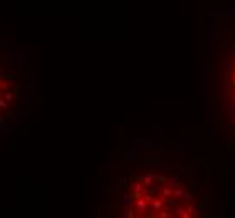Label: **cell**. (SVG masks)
<instances>
[{"label":"cell","instance_id":"1","mask_svg":"<svg viewBox=\"0 0 235 218\" xmlns=\"http://www.w3.org/2000/svg\"><path fill=\"white\" fill-rule=\"evenodd\" d=\"M148 201L145 200V198L141 196V198H138V200H134V208L138 211H148Z\"/></svg>","mask_w":235,"mask_h":218},{"label":"cell","instance_id":"2","mask_svg":"<svg viewBox=\"0 0 235 218\" xmlns=\"http://www.w3.org/2000/svg\"><path fill=\"white\" fill-rule=\"evenodd\" d=\"M151 206H153L154 211H160L165 208V201H163V198H154L153 201H151Z\"/></svg>","mask_w":235,"mask_h":218},{"label":"cell","instance_id":"3","mask_svg":"<svg viewBox=\"0 0 235 218\" xmlns=\"http://www.w3.org/2000/svg\"><path fill=\"white\" fill-rule=\"evenodd\" d=\"M165 184L171 186V188H176V186H180V178L178 176H170V178H166Z\"/></svg>","mask_w":235,"mask_h":218},{"label":"cell","instance_id":"4","mask_svg":"<svg viewBox=\"0 0 235 218\" xmlns=\"http://www.w3.org/2000/svg\"><path fill=\"white\" fill-rule=\"evenodd\" d=\"M17 79H19V77H17V75H10V79H5V81L2 82V84H0V89H2V91H5V89H8L10 87V86H12L13 84V81H17Z\"/></svg>","mask_w":235,"mask_h":218},{"label":"cell","instance_id":"5","mask_svg":"<svg viewBox=\"0 0 235 218\" xmlns=\"http://www.w3.org/2000/svg\"><path fill=\"white\" fill-rule=\"evenodd\" d=\"M223 146H225V150L227 151L232 153V151H234V139H232L230 136H227L225 139H223Z\"/></svg>","mask_w":235,"mask_h":218},{"label":"cell","instance_id":"6","mask_svg":"<svg viewBox=\"0 0 235 218\" xmlns=\"http://www.w3.org/2000/svg\"><path fill=\"white\" fill-rule=\"evenodd\" d=\"M141 181H143V184L149 186V184L153 183V173H146V175H143V176H141Z\"/></svg>","mask_w":235,"mask_h":218},{"label":"cell","instance_id":"7","mask_svg":"<svg viewBox=\"0 0 235 218\" xmlns=\"http://www.w3.org/2000/svg\"><path fill=\"white\" fill-rule=\"evenodd\" d=\"M173 215H176V217H183V218L190 217V213H188V211H185L183 208H178V206H175V213H173Z\"/></svg>","mask_w":235,"mask_h":218},{"label":"cell","instance_id":"8","mask_svg":"<svg viewBox=\"0 0 235 218\" xmlns=\"http://www.w3.org/2000/svg\"><path fill=\"white\" fill-rule=\"evenodd\" d=\"M161 195H163V198H168V196H173V190H171V186H165V188H161Z\"/></svg>","mask_w":235,"mask_h":218},{"label":"cell","instance_id":"9","mask_svg":"<svg viewBox=\"0 0 235 218\" xmlns=\"http://www.w3.org/2000/svg\"><path fill=\"white\" fill-rule=\"evenodd\" d=\"M123 205H124V206H133V198H131V195H124V196H123Z\"/></svg>","mask_w":235,"mask_h":218},{"label":"cell","instance_id":"10","mask_svg":"<svg viewBox=\"0 0 235 218\" xmlns=\"http://www.w3.org/2000/svg\"><path fill=\"white\" fill-rule=\"evenodd\" d=\"M183 195H185V190L181 188V184L180 186H176V190L173 191V196L175 198H183Z\"/></svg>","mask_w":235,"mask_h":218},{"label":"cell","instance_id":"11","mask_svg":"<svg viewBox=\"0 0 235 218\" xmlns=\"http://www.w3.org/2000/svg\"><path fill=\"white\" fill-rule=\"evenodd\" d=\"M24 57H25V54H24V52H19V57H17V69L24 67Z\"/></svg>","mask_w":235,"mask_h":218},{"label":"cell","instance_id":"12","mask_svg":"<svg viewBox=\"0 0 235 218\" xmlns=\"http://www.w3.org/2000/svg\"><path fill=\"white\" fill-rule=\"evenodd\" d=\"M158 215H160L161 218H170V217H173V213H171L170 210H166V208H165V210H160V213H158Z\"/></svg>","mask_w":235,"mask_h":218},{"label":"cell","instance_id":"13","mask_svg":"<svg viewBox=\"0 0 235 218\" xmlns=\"http://www.w3.org/2000/svg\"><path fill=\"white\" fill-rule=\"evenodd\" d=\"M198 211H200V208H196L195 205H190V206H188V213H190V215H193V217L198 215Z\"/></svg>","mask_w":235,"mask_h":218},{"label":"cell","instance_id":"14","mask_svg":"<svg viewBox=\"0 0 235 218\" xmlns=\"http://www.w3.org/2000/svg\"><path fill=\"white\" fill-rule=\"evenodd\" d=\"M153 180H156L158 183H165V181H166V176H165V175H156V173H153Z\"/></svg>","mask_w":235,"mask_h":218},{"label":"cell","instance_id":"15","mask_svg":"<svg viewBox=\"0 0 235 218\" xmlns=\"http://www.w3.org/2000/svg\"><path fill=\"white\" fill-rule=\"evenodd\" d=\"M4 99H5L7 102H12L15 97H13V92H10V91H7V92H4Z\"/></svg>","mask_w":235,"mask_h":218},{"label":"cell","instance_id":"16","mask_svg":"<svg viewBox=\"0 0 235 218\" xmlns=\"http://www.w3.org/2000/svg\"><path fill=\"white\" fill-rule=\"evenodd\" d=\"M183 200H185L187 203H192V200H193V193H192V191H190V193H187V191H185V195H183Z\"/></svg>","mask_w":235,"mask_h":218},{"label":"cell","instance_id":"17","mask_svg":"<svg viewBox=\"0 0 235 218\" xmlns=\"http://www.w3.org/2000/svg\"><path fill=\"white\" fill-rule=\"evenodd\" d=\"M126 217H128V218H134V205H133V206H128Z\"/></svg>","mask_w":235,"mask_h":218},{"label":"cell","instance_id":"18","mask_svg":"<svg viewBox=\"0 0 235 218\" xmlns=\"http://www.w3.org/2000/svg\"><path fill=\"white\" fill-rule=\"evenodd\" d=\"M8 104H10V102H7L5 99H4V96H0V109H7Z\"/></svg>","mask_w":235,"mask_h":218},{"label":"cell","instance_id":"19","mask_svg":"<svg viewBox=\"0 0 235 218\" xmlns=\"http://www.w3.org/2000/svg\"><path fill=\"white\" fill-rule=\"evenodd\" d=\"M148 190H149V193H153V195H156V193H158V191H160V188H158V186H156V184H149V186H148Z\"/></svg>","mask_w":235,"mask_h":218},{"label":"cell","instance_id":"20","mask_svg":"<svg viewBox=\"0 0 235 218\" xmlns=\"http://www.w3.org/2000/svg\"><path fill=\"white\" fill-rule=\"evenodd\" d=\"M17 102H19L20 108H25L27 104H29V99H22V97H19V99H17Z\"/></svg>","mask_w":235,"mask_h":218},{"label":"cell","instance_id":"21","mask_svg":"<svg viewBox=\"0 0 235 218\" xmlns=\"http://www.w3.org/2000/svg\"><path fill=\"white\" fill-rule=\"evenodd\" d=\"M225 41H230V30H225Z\"/></svg>","mask_w":235,"mask_h":218},{"label":"cell","instance_id":"22","mask_svg":"<svg viewBox=\"0 0 235 218\" xmlns=\"http://www.w3.org/2000/svg\"><path fill=\"white\" fill-rule=\"evenodd\" d=\"M5 123V116H0V124H4Z\"/></svg>","mask_w":235,"mask_h":218},{"label":"cell","instance_id":"23","mask_svg":"<svg viewBox=\"0 0 235 218\" xmlns=\"http://www.w3.org/2000/svg\"><path fill=\"white\" fill-rule=\"evenodd\" d=\"M230 87H232V91L235 92V82H232V84H230Z\"/></svg>","mask_w":235,"mask_h":218},{"label":"cell","instance_id":"24","mask_svg":"<svg viewBox=\"0 0 235 218\" xmlns=\"http://www.w3.org/2000/svg\"><path fill=\"white\" fill-rule=\"evenodd\" d=\"M232 55H235V45H232Z\"/></svg>","mask_w":235,"mask_h":218},{"label":"cell","instance_id":"25","mask_svg":"<svg viewBox=\"0 0 235 218\" xmlns=\"http://www.w3.org/2000/svg\"><path fill=\"white\" fill-rule=\"evenodd\" d=\"M232 72H234V74H235V66H234V69H232Z\"/></svg>","mask_w":235,"mask_h":218},{"label":"cell","instance_id":"26","mask_svg":"<svg viewBox=\"0 0 235 218\" xmlns=\"http://www.w3.org/2000/svg\"><path fill=\"white\" fill-rule=\"evenodd\" d=\"M0 96H4V94H2V92H0Z\"/></svg>","mask_w":235,"mask_h":218}]
</instances>
